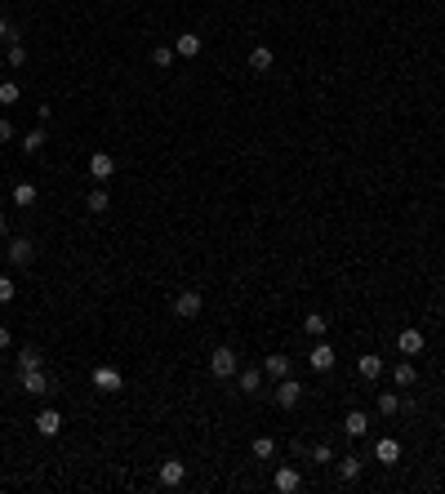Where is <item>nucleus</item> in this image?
Listing matches in <instances>:
<instances>
[{"mask_svg": "<svg viewBox=\"0 0 445 494\" xmlns=\"http://www.w3.org/2000/svg\"><path fill=\"white\" fill-rule=\"evenodd\" d=\"M396 352H401V356H418V352H423V334H418V330H401V334H396Z\"/></svg>", "mask_w": 445, "mask_h": 494, "instance_id": "nucleus-13", "label": "nucleus"}, {"mask_svg": "<svg viewBox=\"0 0 445 494\" xmlns=\"http://www.w3.org/2000/svg\"><path fill=\"white\" fill-rule=\"evenodd\" d=\"M9 343H14V334H9V325H0V352H5Z\"/></svg>", "mask_w": 445, "mask_h": 494, "instance_id": "nucleus-36", "label": "nucleus"}, {"mask_svg": "<svg viewBox=\"0 0 445 494\" xmlns=\"http://www.w3.org/2000/svg\"><path fill=\"white\" fill-rule=\"evenodd\" d=\"M41 365H45L41 347H18V375H22V370H41Z\"/></svg>", "mask_w": 445, "mask_h": 494, "instance_id": "nucleus-22", "label": "nucleus"}, {"mask_svg": "<svg viewBox=\"0 0 445 494\" xmlns=\"http://www.w3.org/2000/svg\"><path fill=\"white\" fill-rule=\"evenodd\" d=\"M249 450H254V459H272V454H276V441H272V437H254V445H249Z\"/></svg>", "mask_w": 445, "mask_h": 494, "instance_id": "nucleus-29", "label": "nucleus"}, {"mask_svg": "<svg viewBox=\"0 0 445 494\" xmlns=\"http://www.w3.org/2000/svg\"><path fill=\"white\" fill-rule=\"evenodd\" d=\"M94 388H99V392H120V388H125V375H120L116 365H99V370H94Z\"/></svg>", "mask_w": 445, "mask_h": 494, "instance_id": "nucleus-6", "label": "nucleus"}, {"mask_svg": "<svg viewBox=\"0 0 445 494\" xmlns=\"http://www.w3.org/2000/svg\"><path fill=\"white\" fill-rule=\"evenodd\" d=\"M232 5H245V0H232Z\"/></svg>", "mask_w": 445, "mask_h": 494, "instance_id": "nucleus-38", "label": "nucleus"}, {"mask_svg": "<svg viewBox=\"0 0 445 494\" xmlns=\"http://www.w3.org/2000/svg\"><path fill=\"white\" fill-rule=\"evenodd\" d=\"M360 467H365V459H360V454H343V459H339V477H343V481H356Z\"/></svg>", "mask_w": 445, "mask_h": 494, "instance_id": "nucleus-21", "label": "nucleus"}, {"mask_svg": "<svg viewBox=\"0 0 445 494\" xmlns=\"http://www.w3.org/2000/svg\"><path fill=\"white\" fill-rule=\"evenodd\" d=\"M303 330L312 334V339H326V334H330V321H326V312H307V317H303Z\"/></svg>", "mask_w": 445, "mask_h": 494, "instance_id": "nucleus-18", "label": "nucleus"}, {"mask_svg": "<svg viewBox=\"0 0 445 494\" xmlns=\"http://www.w3.org/2000/svg\"><path fill=\"white\" fill-rule=\"evenodd\" d=\"M263 370H268V375H272V379H285V375H290V356H281V352H272L268 361H263Z\"/></svg>", "mask_w": 445, "mask_h": 494, "instance_id": "nucleus-24", "label": "nucleus"}, {"mask_svg": "<svg viewBox=\"0 0 445 494\" xmlns=\"http://www.w3.org/2000/svg\"><path fill=\"white\" fill-rule=\"evenodd\" d=\"M312 459H316V463H339V459H334V450H330V445H316V450H312Z\"/></svg>", "mask_w": 445, "mask_h": 494, "instance_id": "nucleus-33", "label": "nucleus"}, {"mask_svg": "<svg viewBox=\"0 0 445 494\" xmlns=\"http://www.w3.org/2000/svg\"><path fill=\"white\" fill-rule=\"evenodd\" d=\"M36 432H41V437H58V432H63V414H58V409H41V414H36Z\"/></svg>", "mask_w": 445, "mask_h": 494, "instance_id": "nucleus-12", "label": "nucleus"}, {"mask_svg": "<svg viewBox=\"0 0 445 494\" xmlns=\"http://www.w3.org/2000/svg\"><path fill=\"white\" fill-rule=\"evenodd\" d=\"M272 63H276V54L268 50V45H254V50H249V67L254 71H272Z\"/></svg>", "mask_w": 445, "mask_h": 494, "instance_id": "nucleus-20", "label": "nucleus"}, {"mask_svg": "<svg viewBox=\"0 0 445 494\" xmlns=\"http://www.w3.org/2000/svg\"><path fill=\"white\" fill-rule=\"evenodd\" d=\"M0 103H5V107L18 103V85H14V80H5V85H0Z\"/></svg>", "mask_w": 445, "mask_h": 494, "instance_id": "nucleus-31", "label": "nucleus"}, {"mask_svg": "<svg viewBox=\"0 0 445 494\" xmlns=\"http://www.w3.org/2000/svg\"><path fill=\"white\" fill-rule=\"evenodd\" d=\"M272 486L281 490V494H294L298 486H303V477H298L294 463H281V467H276V477H272Z\"/></svg>", "mask_w": 445, "mask_h": 494, "instance_id": "nucleus-9", "label": "nucleus"}, {"mask_svg": "<svg viewBox=\"0 0 445 494\" xmlns=\"http://www.w3.org/2000/svg\"><path fill=\"white\" fill-rule=\"evenodd\" d=\"M183 481H187V463H183V459H165V463H161V486H165V490H178Z\"/></svg>", "mask_w": 445, "mask_h": 494, "instance_id": "nucleus-7", "label": "nucleus"}, {"mask_svg": "<svg viewBox=\"0 0 445 494\" xmlns=\"http://www.w3.org/2000/svg\"><path fill=\"white\" fill-rule=\"evenodd\" d=\"M45 143H50V138H45V129H31V134L22 138V152H27V156H41Z\"/></svg>", "mask_w": 445, "mask_h": 494, "instance_id": "nucleus-28", "label": "nucleus"}, {"mask_svg": "<svg viewBox=\"0 0 445 494\" xmlns=\"http://www.w3.org/2000/svg\"><path fill=\"white\" fill-rule=\"evenodd\" d=\"M14 294H18V285L9 276H0V303H14Z\"/></svg>", "mask_w": 445, "mask_h": 494, "instance_id": "nucleus-32", "label": "nucleus"}, {"mask_svg": "<svg viewBox=\"0 0 445 494\" xmlns=\"http://www.w3.org/2000/svg\"><path fill=\"white\" fill-rule=\"evenodd\" d=\"M276 405H281V409H294L298 401H303V383H298V379H290V375H285L281 383H276Z\"/></svg>", "mask_w": 445, "mask_h": 494, "instance_id": "nucleus-4", "label": "nucleus"}, {"mask_svg": "<svg viewBox=\"0 0 445 494\" xmlns=\"http://www.w3.org/2000/svg\"><path fill=\"white\" fill-rule=\"evenodd\" d=\"M343 432H347V437H365V432H370V414H365V409H347V419H343Z\"/></svg>", "mask_w": 445, "mask_h": 494, "instance_id": "nucleus-14", "label": "nucleus"}, {"mask_svg": "<svg viewBox=\"0 0 445 494\" xmlns=\"http://www.w3.org/2000/svg\"><path fill=\"white\" fill-rule=\"evenodd\" d=\"M392 383H396V392H405V388H414V383H418V370L410 365V361H396V365H392Z\"/></svg>", "mask_w": 445, "mask_h": 494, "instance_id": "nucleus-11", "label": "nucleus"}, {"mask_svg": "<svg viewBox=\"0 0 445 494\" xmlns=\"http://www.w3.org/2000/svg\"><path fill=\"white\" fill-rule=\"evenodd\" d=\"M334 361H339V356H334V347H330L326 339H321V343L307 352V365L316 370V375H326V370H334Z\"/></svg>", "mask_w": 445, "mask_h": 494, "instance_id": "nucleus-8", "label": "nucleus"}, {"mask_svg": "<svg viewBox=\"0 0 445 494\" xmlns=\"http://www.w3.org/2000/svg\"><path fill=\"white\" fill-rule=\"evenodd\" d=\"M374 459H379V463H401V441H396V437H383V441L374 445Z\"/></svg>", "mask_w": 445, "mask_h": 494, "instance_id": "nucleus-17", "label": "nucleus"}, {"mask_svg": "<svg viewBox=\"0 0 445 494\" xmlns=\"http://www.w3.org/2000/svg\"><path fill=\"white\" fill-rule=\"evenodd\" d=\"M85 210H89V214H107V210H112V196H107L103 187H94L89 196H85Z\"/></svg>", "mask_w": 445, "mask_h": 494, "instance_id": "nucleus-23", "label": "nucleus"}, {"mask_svg": "<svg viewBox=\"0 0 445 494\" xmlns=\"http://www.w3.org/2000/svg\"><path fill=\"white\" fill-rule=\"evenodd\" d=\"M18 388L27 392V396H50V392H54V379L45 375V365H41V370H22V375H18Z\"/></svg>", "mask_w": 445, "mask_h": 494, "instance_id": "nucleus-3", "label": "nucleus"}, {"mask_svg": "<svg viewBox=\"0 0 445 494\" xmlns=\"http://www.w3.org/2000/svg\"><path fill=\"white\" fill-rule=\"evenodd\" d=\"M152 67L170 71L174 67V45H152Z\"/></svg>", "mask_w": 445, "mask_h": 494, "instance_id": "nucleus-26", "label": "nucleus"}, {"mask_svg": "<svg viewBox=\"0 0 445 494\" xmlns=\"http://www.w3.org/2000/svg\"><path fill=\"white\" fill-rule=\"evenodd\" d=\"M200 50H205V41H200L196 31H183V36L174 41V54H178V58H196Z\"/></svg>", "mask_w": 445, "mask_h": 494, "instance_id": "nucleus-15", "label": "nucleus"}, {"mask_svg": "<svg viewBox=\"0 0 445 494\" xmlns=\"http://www.w3.org/2000/svg\"><path fill=\"white\" fill-rule=\"evenodd\" d=\"M236 370H240V361H236V352H232V347H214V352H210V375L214 379H236Z\"/></svg>", "mask_w": 445, "mask_h": 494, "instance_id": "nucleus-1", "label": "nucleus"}, {"mask_svg": "<svg viewBox=\"0 0 445 494\" xmlns=\"http://www.w3.org/2000/svg\"><path fill=\"white\" fill-rule=\"evenodd\" d=\"M9 67H27V50H22L18 41L9 45Z\"/></svg>", "mask_w": 445, "mask_h": 494, "instance_id": "nucleus-30", "label": "nucleus"}, {"mask_svg": "<svg viewBox=\"0 0 445 494\" xmlns=\"http://www.w3.org/2000/svg\"><path fill=\"white\" fill-rule=\"evenodd\" d=\"M18 41V31L9 27V18H0V45H14Z\"/></svg>", "mask_w": 445, "mask_h": 494, "instance_id": "nucleus-35", "label": "nucleus"}, {"mask_svg": "<svg viewBox=\"0 0 445 494\" xmlns=\"http://www.w3.org/2000/svg\"><path fill=\"white\" fill-rule=\"evenodd\" d=\"M18 138V129H14V120H5L0 116V143H14Z\"/></svg>", "mask_w": 445, "mask_h": 494, "instance_id": "nucleus-34", "label": "nucleus"}, {"mask_svg": "<svg viewBox=\"0 0 445 494\" xmlns=\"http://www.w3.org/2000/svg\"><path fill=\"white\" fill-rule=\"evenodd\" d=\"M9 196H14L18 210H31V205H36V183H18L14 191H9Z\"/></svg>", "mask_w": 445, "mask_h": 494, "instance_id": "nucleus-25", "label": "nucleus"}, {"mask_svg": "<svg viewBox=\"0 0 445 494\" xmlns=\"http://www.w3.org/2000/svg\"><path fill=\"white\" fill-rule=\"evenodd\" d=\"M5 259L14 263V268H27V263L36 259V245L27 236H9V245H5Z\"/></svg>", "mask_w": 445, "mask_h": 494, "instance_id": "nucleus-5", "label": "nucleus"}, {"mask_svg": "<svg viewBox=\"0 0 445 494\" xmlns=\"http://www.w3.org/2000/svg\"><path fill=\"white\" fill-rule=\"evenodd\" d=\"M89 178H99V183H107V178H116V156H107V152H94V156H89Z\"/></svg>", "mask_w": 445, "mask_h": 494, "instance_id": "nucleus-10", "label": "nucleus"}, {"mask_svg": "<svg viewBox=\"0 0 445 494\" xmlns=\"http://www.w3.org/2000/svg\"><path fill=\"white\" fill-rule=\"evenodd\" d=\"M236 388H240V392H258V388H263V375H258L254 365L236 370Z\"/></svg>", "mask_w": 445, "mask_h": 494, "instance_id": "nucleus-19", "label": "nucleus"}, {"mask_svg": "<svg viewBox=\"0 0 445 494\" xmlns=\"http://www.w3.org/2000/svg\"><path fill=\"white\" fill-rule=\"evenodd\" d=\"M200 307H205L200 290H178V294H174V317H178V321H196Z\"/></svg>", "mask_w": 445, "mask_h": 494, "instance_id": "nucleus-2", "label": "nucleus"}, {"mask_svg": "<svg viewBox=\"0 0 445 494\" xmlns=\"http://www.w3.org/2000/svg\"><path fill=\"white\" fill-rule=\"evenodd\" d=\"M379 414H401V392H379Z\"/></svg>", "mask_w": 445, "mask_h": 494, "instance_id": "nucleus-27", "label": "nucleus"}, {"mask_svg": "<svg viewBox=\"0 0 445 494\" xmlns=\"http://www.w3.org/2000/svg\"><path fill=\"white\" fill-rule=\"evenodd\" d=\"M0 236H9V219H5V214H0Z\"/></svg>", "mask_w": 445, "mask_h": 494, "instance_id": "nucleus-37", "label": "nucleus"}, {"mask_svg": "<svg viewBox=\"0 0 445 494\" xmlns=\"http://www.w3.org/2000/svg\"><path fill=\"white\" fill-rule=\"evenodd\" d=\"M356 375L365 379V383H374V379H383V356H374V352H365L356 361Z\"/></svg>", "mask_w": 445, "mask_h": 494, "instance_id": "nucleus-16", "label": "nucleus"}]
</instances>
